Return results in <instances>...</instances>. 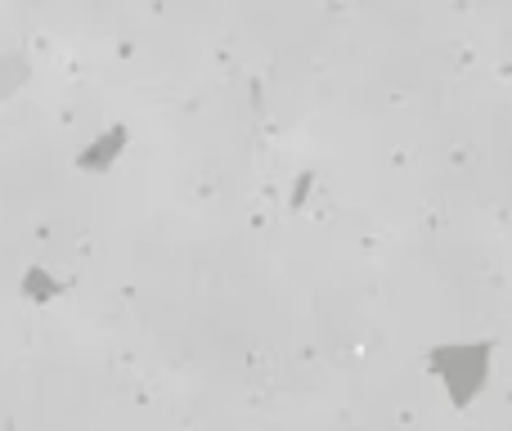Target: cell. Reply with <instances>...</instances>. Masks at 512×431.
Segmentation results:
<instances>
[]
</instances>
